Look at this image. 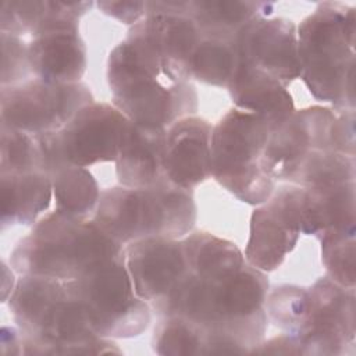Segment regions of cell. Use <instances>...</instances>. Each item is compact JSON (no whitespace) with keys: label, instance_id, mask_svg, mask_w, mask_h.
Listing matches in <instances>:
<instances>
[{"label":"cell","instance_id":"cell-1","mask_svg":"<svg viewBox=\"0 0 356 356\" xmlns=\"http://www.w3.org/2000/svg\"><path fill=\"white\" fill-rule=\"evenodd\" d=\"M300 74L314 99L332 110H355V7L318 3L296 26Z\"/></svg>","mask_w":356,"mask_h":356},{"label":"cell","instance_id":"cell-2","mask_svg":"<svg viewBox=\"0 0 356 356\" xmlns=\"http://www.w3.org/2000/svg\"><path fill=\"white\" fill-rule=\"evenodd\" d=\"M122 252L124 246L92 218L81 220L54 210L43 214L17 242L10 266L18 275L71 281Z\"/></svg>","mask_w":356,"mask_h":356},{"label":"cell","instance_id":"cell-3","mask_svg":"<svg viewBox=\"0 0 356 356\" xmlns=\"http://www.w3.org/2000/svg\"><path fill=\"white\" fill-rule=\"evenodd\" d=\"M197 209L192 191L168 179L150 188H106L92 220L114 241L164 236L182 239L193 231Z\"/></svg>","mask_w":356,"mask_h":356},{"label":"cell","instance_id":"cell-4","mask_svg":"<svg viewBox=\"0 0 356 356\" xmlns=\"http://www.w3.org/2000/svg\"><path fill=\"white\" fill-rule=\"evenodd\" d=\"M107 83L113 104L139 125L168 128L184 117L195 115L199 108L192 82H175L149 68L125 40L108 54Z\"/></svg>","mask_w":356,"mask_h":356},{"label":"cell","instance_id":"cell-5","mask_svg":"<svg viewBox=\"0 0 356 356\" xmlns=\"http://www.w3.org/2000/svg\"><path fill=\"white\" fill-rule=\"evenodd\" d=\"M271 128L260 117L231 108L211 134V177L243 203L267 202L277 181L264 164V149Z\"/></svg>","mask_w":356,"mask_h":356},{"label":"cell","instance_id":"cell-6","mask_svg":"<svg viewBox=\"0 0 356 356\" xmlns=\"http://www.w3.org/2000/svg\"><path fill=\"white\" fill-rule=\"evenodd\" d=\"M64 282L68 296L82 306L93 332L99 337L134 338L152 321V307L136 295L124 252Z\"/></svg>","mask_w":356,"mask_h":356},{"label":"cell","instance_id":"cell-7","mask_svg":"<svg viewBox=\"0 0 356 356\" xmlns=\"http://www.w3.org/2000/svg\"><path fill=\"white\" fill-rule=\"evenodd\" d=\"M131 121L114 106L93 102L82 107L61 129L33 135L40 157L39 171L50 174L64 164L90 167L114 163Z\"/></svg>","mask_w":356,"mask_h":356},{"label":"cell","instance_id":"cell-8","mask_svg":"<svg viewBox=\"0 0 356 356\" xmlns=\"http://www.w3.org/2000/svg\"><path fill=\"white\" fill-rule=\"evenodd\" d=\"M83 82L53 83L31 78L17 85L1 86L0 122L31 135L61 129L82 107L93 103Z\"/></svg>","mask_w":356,"mask_h":356},{"label":"cell","instance_id":"cell-9","mask_svg":"<svg viewBox=\"0 0 356 356\" xmlns=\"http://www.w3.org/2000/svg\"><path fill=\"white\" fill-rule=\"evenodd\" d=\"M309 292V313L295 335L305 355L337 356L355 353V288H346L330 277H320Z\"/></svg>","mask_w":356,"mask_h":356},{"label":"cell","instance_id":"cell-10","mask_svg":"<svg viewBox=\"0 0 356 356\" xmlns=\"http://www.w3.org/2000/svg\"><path fill=\"white\" fill-rule=\"evenodd\" d=\"M149 67L175 82H191V63L200 33L188 14H147L124 39Z\"/></svg>","mask_w":356,"mask_h":356},{"label":"cell","instance_id":"cell-11","mask_svg":"<svg viewBox=\"0 0 356 356\" xmlns=\"http://www.w3.org/2000/svg\"><path fill=\"white\" fill-rule=\"evenodd\" d=\"M334 121L332 108L312 106L295 110L286 121L271 129L264 149V164L270 175L277 182H285L310 152L334 150Z\"/></svg>","mask_w":356,"mask_h":356},{"label":"cell","instance_id":"cell-12","mask_svg":"<svg viewBox=\"0 0 356 356\" xmlns=\"http://www.w3.org/2000/svg\"><path fill=\"white\" fill-rule=\"evenodd\" d=\"M235 44L239 63L266 72L288 88L299 78L298 32L293 21L259 15L238 32Z\"/></svg>","mask_w":356,"mask_h":356},{"label":"cell","instance_id":"cell-13","mask_svg":"<svg viewBox=\"0 0 356 356\" xmlns=\"http://www.w3.org/2000/svg\"><path fill=\"white\" fill-rule=\"evenodd\" d=\"M124 259L136 295L149 305L167 296L189 274L182 239L142 238L124 246Z\"/></svg>","mask_w":356,"mask_h":356},{"label":"cell","instance_id":"cell-14","mask_svg":"<svg viewBox=\"0 0 356 356\" xmlns=\"http://www.w3.org/2000/svg\"><path fill=\"white\" fill-rule=\"evenodd\" d=\"M28 58L33 78L53 83L81 82L88 50L79 33V19L53 18L28 42Z\"/></svg>","mask_w":356,"mask_h":356},{"label":"cell","instance_id":"cell-15","mask_svg":"<svg viewBox=\"0 0 356 356\" xmlns=\"http://www.w3.org/2000/svg\"><path fill=\"white\" fill-rule=\"evenodd\" d=\"M213 125L199 117H184L164 136V172L174 185L193 191L211 177Z\"/></svg>","mask_w":356,"mask_h":356},{"label":"cell","instance_id":"cell-16","mask_svg":"<svg viewBox=\"0 0 356 356\" xmlns=\"http://www.w3.org/2000/svg\"><path fill=\"white\" fill-rule=\"evenodd\" d=\"M299 236L295 217L274 192L267 202L256 206L250 216L245 260L260 271H274L295 249Z\"/></svg>","mask_w":356,"mask_h":356},{"label":"cell","instance_id":"cell-17","mask_svg":"<svg viewBox=\"0 0 356 356\" xmlns=\"http://www.w3.org/2000/svg\"><path fill=\"white\" fill-rule=\"evenodd\" d=\"M227 89L235 108L260 117L271 129L286 121L295 111L288 86L239 61Z\"/></svg>","mask_w":356,"mask_h":356},{"label":"cell","instance_id":"cell-18","mask_svg":"<svg viewBox=\"0 0 356 356\" xmlns=\"http://www.w3.org/2000/svg\"><path fill=\"white\" fill-rule=\"evenodd\" d=\"M165 128L139 125L131 121L115 163L120 185L150 188L167 179L164 172Z\"/></svg>","mask_w":356,"mask_h":356},{"label":"cell","instance_id":"cell-19","mask_svg":"<svg viewBox=\"0 0 356 356\" xmlns=\"http://www.w3.org/2000/svg\"><path fill=\"white\" fill-rule=\"evenodd\" d=\"M1 231L15 225H33L53 200V185L42 171L0 174Z\"/></svg>","mask_w":356,"mask_h":356},{"label":"cell","instance_id":"cell-20","mask_svg":"<svg viewBox=\"0 0 356 356\" xmlns=\"http://www.w3.org/2000/svg\"><path fill=\"white\" fill-rule=\"evenodd\" d=\"M275 3L238 0H192L188 15L196 24L200 36L235 39L253 18L271 17Z\"/></svg>","mask_w":356,"mask_h":356},{"label":"cell","instance_id":"cell-21","mask_svg":"<svg viewBox=\"0 0 356 356\" xmlns=\"http://www.w3.org/2000/svg\"><path fill=\"white\" fill-rule=\"evenodd\" d=\"M182 243L189 273L196 277L220 280L246 264L243 252L234 242L207 231H192Z\"/></svg>","mask_w":356,"mask_h":356},{"label":"cell","instance_id":"cell-22","mask_svg":"<svg viewBox=\"0 0 356 356\" xmlns=\"http://www.w3.org/2000/svg\"><path fill=\"white\" fill-rule=\"evenodd\" d=\"M92 6V1L3 0L0 7V32L33 38L51 18L71 15L81 19Z\"/></svg>","mask_w":356,"mask_h":356},{"label":"cell","instance_id":"cell-23","mask_svg":"<svg viewBox=\"0 0 356 356\" xmlns=\"http://www.w3.org/2000/svg\"><path fill=\"white\" fill-rule=\"evenodd\" d=\"M49 177L57 211L81 220L93 217L102 191L86 167L64 164L51 171Z\"/></svg>","mask_w":356,"mask_h":356},{"label":"cell","instance_id":"cell-24","mask_svg":"<svg viewBox=\"0 0 356 356\" xmlns=\"http://www.w3.org/2000/svg\"><path fill=\"white\" fill-rule=\"evenodd\" d=\"M356 160L334 150L310 152L285 181L303 188H330L355 182Z\"/></svg>","mask_w":356,"mask_h":356},{"label":"cell","instance_id":"cell-25","mask_svg":"<svg viewBox=\"0 0 356 356\" xmlns=\"http://www.w3.org/2000/svg\"><path fill=\"white\" fill-rule=\"evenodd\" d=\"M236 65L235 39L200 36L191 63V78L206 85L227 88Z\"/></svg>","mask_w":356,"mask_h":356},{"label":"cell","instance_id":"cell-26","mask_svg":"<svg viewBox=\"0 0 356 356\" xmlns=\"http://www.w3.org/2000/svg\"><path fill=\"white\" fill-rule=\"evenodd\" d=\"M152 348L163 356L204 355L206 337L200 327L179 316H163L154 327Z\"/></svg>","mask_w":356,"mask_h":356},{"label":"cell","instance_id":"cell-27","mask_svg":"<svg viewBox=\"0 0 356 356\" xmlns=\"http://www.w3.org/2000/svg\"><path fill=\"white\" fill-rule=\"evenodd\" d=\"M264 312L268 323H273L282 332L298 335L309 313L307 288L299 285H280L268 289Z\"/></svg>","mask_w":356,"mask_h":356},{"label":"cell","instance_id":"cell-28","mask_svg":"<svg viewBox=\"0 0 356 356\" xmlns=\"http://www.w3.org/2000/svg\"><path fill=\"white\" fill-rule=\"evenodd\" d=\"M355 231H332L318 238L327 277L346 288H355L356 281Z\"/></svg>","mask_w":356,"mask_h":356},{"label":"cell","instance_id":"cell-29","mask_svg":"<svg viewBox=\"0 0 356 356\" xmlns=\"http://www.w3.org/2000/svg\"><path fill=\"white\" fill-rule=\"evenodd\" d=\"M0 134V174L39 171L40 157L33 135L4 125Z\"/></svg>","mask_w":356,"mask_h":356},{"label":"cell","instance_id":"cell-30","mask_svg":"<svg viewBox=\"0 0 356 356\" xmlns=\"http://www.w3.org/2000/svg\"><path fill=\"white\" fill-rule=\"evenodd\" d=\"M1 40V86L17 85L31 79L28 43L21 36L0 32Z\"/></svg>","mask_w":356,"mask_h":356},{"label":"cell","instance_id":"cell-31","mask_svg":"<svg viewBox=\"0 0 356 356\" xmlns=\"http://www.w3.org/2000/svg\"><path fill=\"white\" fill-rule=\"evenodd\" d=\"M331 139L335 152L355 157V110L335 111Z\"/></svg>","mask_w":356,"mask_h":356},{"label":"cell","instance_id":"cell-32","mask_svg":"<svg viewBox=\"0 0 356 356\" xmlns=\"http://www.w3.org/2000/svg\"><path fill=\"white\" fill-rule=\"evenodd\" d=\"M96 6L103 14L129 26L135 25L146 14V1L102 0L97 1Z\"/></svg>","mask_w":356,"mask_h":356},{"label":"cell","instance_id":"cell-33","mask_svg":"<svg viewBox=\"0 0 356 356\" xmlns=\"http://www.w3.org/2000/svg\"><path fill=\"white\" fill-rule=\"evenodd\" d=\"M252 353H259V355H305L303 346L300 341L292 335L282 332L271 339L261 341L253 350Z\"/></svg>","mask_w":356,"mask_h":356},{"label":"cell","instance_id":"cell-34","mask_svg":"<svg viewBox=\"0 0 356 356\" xmlns=\"http://www.w3.org/2000/svg\"><path fill=\"white\" fill-rule=\"evenodd\" d=\"M15 270L11 266H7V263L3 260L1 261V302L6 303L8 300V298L11 296L15 285H17V280L15 278Z\"/></svg>","mask_w":356,"mask_h":356}]
</instances>
